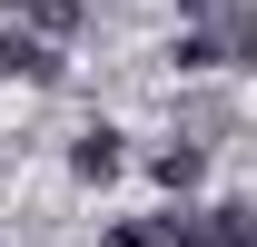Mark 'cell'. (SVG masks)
Segmentation results:
<instances>
[{
    "instance_id": "6da1fadb",
    "label": "cell",
    "mask_w": 257,
    "mask_h": 247,
    "mask_svg": "<svg viewBox=\"0 0 257 247\" xmlns=\"http://www.w3.org/2000/svg\"><path fill=\"white\" fill-rule=\"evenodd\" d=\"M0 79L50 89V79H60V40H40V30H0Z\"/></svg>"
},
{
    "instance_id": "3957f363",
    "label": "cell",
    "mask_w": 257,
    "mask_h": 247,
    "mask_svg": "<svg viewBox=\"0 0 257 247\" xmlns=\"http://www.w3.org/2000/svg\"><path fill=\"white\" fill-rule=\"evenodd\" d=\"M99 247H188V208H168V217H119Z\"/></svg>"
},
{
    "instance_id": "8992f818",
    "label": "cell",
    "mask_w": 257,
    "mask_h": 247,
    "mask_svg": "<svg viewBox=\"0 0 257 247\" xmlns=\"http://www.w3.org/2000/svg\"><path fill=\"white\" fill-rule=\"evenodd\" d=\"M20 30H40V40H69V30H79V0H20Z\"/></svg>"
},
{
    "instance_id": "5b68a950",
    "label": "cell",
    "mask_w": 257,
    "mask_h": 247,
    "mask_svg": "<svg viewBox=\"0 0 257 247\" xmlns=\"http://www.w3.org/2000/svg\"><path fill=\"white\" fill-rule=\"evenodd\" d=\"M149 168H159V188H168V198H188V188H198V168H208V149H198V139H168Z\"/></svg>"
},
{
    "instance_id": "ba28073f",
    "label": "cell",
    "mask_w": 257,
    "mask_h": 247,
    "mask_svg": "<svg viewBox=\"0 0 257 247\" xmlns=\"http://www.w3.org/2000/svg\"><path fill=\"white\" fill-rule=\"evenodd\" d=\"M0 10H20V0H0Z\"/></svg>"
},
{
    "instance_id": "277c9868",
    "label": "cell",
    "mask_w": 257,
    "mask_h": 247,
    "mask_svg": "<svg viewBox=\"0 0 257 247\" xmlns=\"http://www.w3.org/2000/svg\"><path fill=\"white\" fill-rule=\"evenodd\" d=\"M188 247H257V217L227 198V208H208V217H188Z\"/></svg>"
},
{
    "instance_id": "7a4b0ae2",
    "label": "cell",
    "mask_w": 257,
    "mask_h": 247,
    "mask_svg": "<svg viewBox=\"0 0 257 247\" xmlns=\"http://www.w3.org/2000/svg\"><path fill=\"white\" fill-rule=\"evenodd\" d=\"M119 158H128V149H119V129H79V139H69V178H89V188H99V178H119Z\"/></svg>"
},
{
    "instance_id": "52a82bcc",
    "label": "cell",
    "mask_w": 257,
    "mask_h": 247,
    "mask_svg": "<svg viewBox=\"0 0 257 247\" xmlns=\"http://www.w3.org/2000/svg\"><path fill=\"white\" fill-rule=\"evenodd\" d=\"M168 60H178V69H218V60H227V40H218V30H188Z\"/></svg>"
}]
</instances>
